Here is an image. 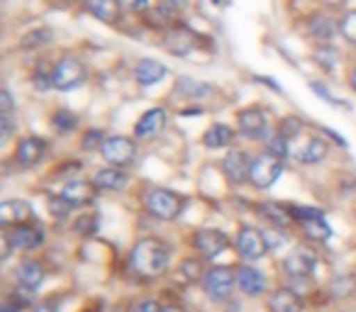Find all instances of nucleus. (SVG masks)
Segmentation results:
<instances>
[{"instance_id": "11", "label": "nucleus", "mask_w": 356, "mask_h": 312, "mask_svg": "<svg viewBox=\"0 0 356 312\" xmlns=\"http://www.w3.org/2000/svg\"><path fill=\"white\" fill-rule=\"evenodd\" d=\"M193 244L198 249V254L203 258H215L229 247V239L222 229H200L198 234L193 237Z\"/></svg>"}, {"instance_id": "21", "label": "nucleus", "mask_w": 356, "mask_h": 312, "mask_svg": "<svg viewBox=\"0 0 356 312\" xmlns=\"http://www.w3.org/2000/svg\"><path fill=\"white\" fill-rule=\"evenodd\" d=\"M268 310L271 312H302V297L291 288H278L268 295Z\"/></svg>"}, {"instance_id": "12", "label": "nucleus", "mask_w": 356, "mask_h": 312, "mask_svg": "<svg viewBox=\"0 0 356 312\" xmlns=\"http://www.w3.org/2000/svg\"><path fill=\"white\" fill-rule=\"evenodd\" d=\"M6 237L13 244V249L30 252V249H37L44 242V229H42V224H20L15 229H8Z\"/></svg>"}, {"instance_id": "42", "label": "nucleus", "mask_w": 356, "mask_h": 312, "mask_svg": "<svg viewBox=\"0 0 356 312\" xmlns=\"http://www.w3.org/2000/svg\"><path fill=\"white\" fill-rule=\"evenodd\" d=\"M13 129H15V124H13V113L3 115V137H0V142H8L10 134H13Z\"/></svg>"}, {"instance_id": "14", "label": "nucleus", "mask_w": 356, "mask_h": 312, "mask_svg": "<svg viewBox=\"0 0 356 312\" xmlns=\"http://www.w3.org/2000/svg\"><path fill=\"white\" fill-rule=\"evenodd\" d=\"M237 127H239V134L247 139H264L266 137V115L257 108H249V110H242L239 113V120H237Z\"/></svg>"}, {"instance_id": "1", "label": "nucleus", "mask_w": 356, "mask_h": 312, "mask_svg": "<svg viewBox=\"0 0 356 312\" xmlns=\"http://www.w3.org/2000/svg\"><path fill=\"white\" fill-rule=\"evenodd\" d=\"M168 247L156 237H144L129 252V268H132L134 276L139 278H159L161 273H166L168 268Z\"/></svg>"}, {"instance_id": "29", "label": "nucleus", "mask_w": 356, "mask_h": 312, "mask_svg": "<svg viewBox=\"0 0 356 312\" xmlns=\"http://www.w3.org/2000/svg\"><path fill=\"white\" fill-rule=\"evenodd\" d=\"M330 293L334 297H339V300L356 295V276H354V273H344V276H337L334 281L330 283Z\"/></svg>"}, {"instance_id": "22", "label": "nucleus", "mask_w": 356, "mask_h": 312, "mask_svg": "<svg viewBox=\"0 0 356 312\" xmlns=\"http://www.w3.org/2000/svg\"><path fill=\"white\" fill-rule=\"evenodd\" d=\"M166 74H168V69L156 59H142L137 66H134V79H137V83H142V85L161 83V81L166 79Z\"/></svg>"}, {"instance_id": "25", "label": "nucleus", "mask_w": 356, "mask_h": 312, "mask_svg": "<svg viewBox=\"0 0 356 312\" xmlns=\"http://www.w3.org/2000/svg\"><path fill=\"white\" fill-rule=\"evenodd\" d=\"M86 8L93 17H98L100 22H115L120 15V3L118 0H86Z\"/></svg>"}, {"instance_id": "5", "label": "nucleus", "mask_w": 356, "mask_h": 312, "mask_svg": "<svg viewBox=\"0 0 356 312\" xmlns=\"http://www.w3.org/2000/svg\"><path fill=\"white\" fill-rule=\"evenodd\" d=\"M86 76H88V71H86L83 61L74 59V56H66V59H61L51 69V85L59 90H74L79 85H83Z\"/></svg>"}, {"instance_id": "32", "label": "nucleus", "mask_w": 356, "mask_h": 312, "mask_svg": "<svg viewBox=\"0 0 356 312\" xmlns=\"http://www.w3.org/2000/svg\"><path fill=\"white\" fill-rule=\"evenodd\" d=\"M51 124H54L61 134H69L79 127V117H76L71 110H56L54 117H51Z\"/></svg>"}, {"instance_id": "13", "label": "nucleus", "mask_w": 356, "mask_h": 312, "mask_svg": "<svg viewBox=\"0 0 356 312\" xmlns=\"http://www.w3.org/2000/svg\"><path fill=\"white\" fill-rule=\"evenodd\" d=\"M47 154V142L40 137H27L17 144V151H15V161L20 164V169H32L37 166L42 159H44Z\"/></svg>"}, {"instance_id": "3", "label": "nucleus", "mask_w": 356, "mask_h": 312, "mask_svg": "<svg viewBox=\"0 0 356 312\" xmlns=\"http://www.w3.org/2000/svg\"><path fill=\"white\" fill-rule=\"evenodd\" d=\"M330 151V144L320 139L317 134H298V137L288 139V156H293L300 164H317L322 161Z\"/></svg>"}, {"instance_id": "45", "label": "nucleus", "mask_w": 356, "mask_h": 312, "mask_svg": "<svg viewBox=\"0 0 356 312\" xmlns=\"http://www.w3.org/2000/svg\"><path fill=\"white\" fill-rule=\"evenodd\" d=\"M35 312H56L54 302H40V305L35 307Z\"/></svg>"}, {"instance_id": "15", "label": "nucleus", "mask_w": 356, "mask_h": 312, "mask_svg": "<svg viewBox=\"0 0 356 312\" xmlns=\"http://www.w3.org/2000/svg\"><path fill=\"white\" fill-rule=\"evenodd\" d=\"M35 213H32L30 203L25 200H6L0 205V222L6 227H20V224H30Z\"/></svg>"}, {"instance_id": "43", "label": "nucleus", "mask_w": 356, "mask_h": 312, "mask_svg": "<svg viewBox=\"0 0 356 312\" xmlns=\"http://www.w3.org/2000/svg\"><path fill=\"white\" fill-rule=\"evenodd\" d=\"M317 59H320V61H325V66H332V64H334V59H337V56H334V49H325V47H322V49L320 51H317Z\"/></svg>"}, {"instance_id": "28", "label": "nucleus", "mask_w": 356, "mask_h": 312, "mask_svg": "<svg viewBox=\"0 0 356 312\" xmlns=\"http://www.w3.org/2000/svg\"><path fill=\"white\" fill-rule=\"evenodd\" d=\"M310 35L322 42H330L337 35V22L327 15H317L310 20Z\"/></svg>"}, {"instance_id": "46", "label": "nucleus", "mask_w": 356, "mask_h": 312, "mask_svg": "<svg viewBox=\"0 0 356 312\" xmlns=\"http://www.w3.org/2000/svg\"><path fill=\"white\" fill-rule=\"evenodd\" d=\"M0 312H20V307H17V305H13V302L8 300L6 305H3V310H0Z\"/></svg>"}, {"instance_id": "31", "label": "nucleus", "mask_w": 356, "mask_h": 312, "mask_svg": "<svg viewBox=\"0 0 356 312\" xmlns=\"http://www.w3.org/2000/svg\"><path fill=\"white\" fill-rule=\"evenodd\" d=\"M173 20H176V10H171V8H166V6L154 8L147 15V22L152 27H168V25H173Z\"/></svg>"}, {"instance_id": "20", "label": "nucleus", "mask_w": 356, "mask_h": 312, "mask_svg": "<svg viewBox=\"0 0 356 312\" xmlns=\"http://www.w3.org/2000/svg\"><path fill=\"white\" fill-rule=\"evenodd\" d=\"M237 286L242 288L244 295L249 297H259L266 290V278L259 268L254 266H239L237 268Z\"/></svg>"}, {"instance_id": "34", "label": "nucleus", "mask_w": 356, "mask_h": 312, "mask_svg": "<svg viewBox=\"0 0 356 312\" xmlns=\"http://www.w3.org/2000/svg\"><path fill=\"white\" fill-rule=\"evenodd\" d=\"M266 154H271V156H276V159H283V156H288V139L283 137L281 132H276L273 137H268Z\"/></svg>"}, {"instance_id": "23", "label": "nucleus", "mask_w": 356, "mask_h": 312, "mask_svg": "<svg viewBox=\"0 0 356 312\" xmlns=\"http://www.w3.org/2000/svg\"><path fill=\"white\" fill-rule=\"evenodd\" d=\"M17 283L35 293L44 283V266L40 261H32V258L30 261H22L20 268H17Z\"/></svg>"}, {"instance_id": "40", "label": "nucleus", "mask_w": 356, "mask_h": 312, "mask_svg": "<svg viewBox=\"0 0 356 312\" xmlns=\"http://www.w3.org/2000/svg\"><path fill=\"white\" fill-rule=\"evenodd\" d=\"M134 312H163V307L156 300H142L134 307Z\"/></svg>"}, {"instance_id": "8", "label": "nucleus", "mask_w": 356, "mask_h": 312, "mask_svg": "<svg viewBox=\"0 0 356 312\" xmlns=\"http://www.w3.org/2000/svg\"><path fill=\"white\" fill-rule=\"evenodd\" d=\"M100 154L108 164H113L115 169H122V166H129L137 156V144L129 137H108L100 147Z\"/></svg>"}, {"instance_id": "27", "label": "nucleus", "mask_w": 356, "mask_h": 312, "mask_svg": "<svg viewBox=\"0 0 356 312\" xmlns=\"http://www.w3.org/2000/svg\"><path fill=\"white\" fill-rule=\"evenodd\" d=\"M259 213H261V217H266L276 229H286L293 220L288 210H283L281 205H273V203H261L259 205Z\"/></svg>"}, {"instance_id": "17", "label": "nucleus", "mask_w": 356, "mask_h": 312, "mask_svg": "<svg viewBox=\"0 0 356 312\" xmlns=\"http://www.w3.org/2000/svg\"><path fill=\"white\" fill-rule=\"evenodd\" d=\"M95 183H88V181H69L61 190V198L71 205V208H83V205H90L95 200Z\"/></svg>"}, {"instance_id": "38", "label": "nucleus", "mask_w": 356, "mask_h": 312, "mask_svg": "<svg viewBox=\"0 0 356 312\" xmlns=\"http://www.w3.org/2000/svg\"><path fill=\"white\" fill-rule=\"evenodd\" d=\"M49 208H51V215H54V217H66V215H69V210H71V205L59 195V198L49 200Z\"/></svg>"}, {"instance_id": "24", "label": "nucleus", "mask_w": 356, "mask_h": 312, "mask_svg": "<svg viewBox=\"0 0 356 312\" xmlns=\"http://www.w3.org/2000/svg\"><path fill=\"white\" fill-rule=\"evenodd\" d=\"M93 183L98 186L100 190H113V193H118V190H124V186H127V174L120 169H103L95 174Z\"/></svg>"}, {"instance_id": "47", "label": "nucleus", "mask_w": 356, "mask_h": 312, "mask_svg": "<svg viewBox=\"0 0 356 312\" xmlns=\"http://www.w3.org/2000/svg\"><path fill=\"white\" fill-rule=\"evenodd\" d=\"M327 6H332V8H339V6H344L346 0H325Z\"/></svg>"}, {"instance_id": "49", "label": "nucleus", "mask_w": 356, "mask_h": 312, "mask_svg": "<svg viewBox=\"0 0 356 312\" xmlns=\"http://www.w3.org/2000/svg\"><path fill=\"white\" fill-rule=\"evenodd\" d=\"M349 83H351V88H354V90H356V69H354V71H351V76H349Z\"/></svg>"}, {"instance_id": "37", "label": "nucleus", "mask_w": 356, "mask_h": 312, "mask_svg": "<svg viewBox=\"0 0 356 312\" xmlns=\"http://www.w3.org/2000/svg\"><path fill=\"white\" fill-rule=\"evenodd\" d=\"M341 35L346 37V40L351 42V44H356V13H351V15L344 17V22H341Z\"/></svg>"}, {"instance_id": "33", "label": "nucleus", "mask_w": 356, "mask_h": 312, "mask_svg": "<svg viewBox=\"0 0 356 312\" xmlns=\"http://www.w3.org/2000/svg\"><path fill=\"white\" fill-rule=\"evenodd\" d=\"M98 227H100V220H98V215H93V213H83L74 222V232L76 234H83V237H88V234H95V232H98Z\"/></svg>"}, {"instance_id": "30", "label": "nucleus", "mask_w": 356, "mask_h": 312, "mask_svg": "<svg viewBox=\"0 0 356 312\" xmlns=\"http://www.w3.org/2000/svg\"><path fill=\"white\" fill-rule=\"evenodd\" d=\"M176 90L181 95H186V98H208L210 93H213V88H210L208 83H198V81H191V79H181L176 83Z\"/></svg>"}, {"instance_id": "10", "label": "nucleus", "mask_w": 356, "mask_h": 312, "mask_svg": "<svg viewBox=\"0 0 356 312\" xmlns=\"http://www.w3.org/2000/svg\"><path fill=\"white\" fill-rule=\"evenodd\" d=\"M315 266H317V256L312 254V249H307V247H296L286 256V261H283L286 273L293 278H298V281L310 278L312 271H315Z\"/></svg>"}, {"instance_id": "19", "label": "nucleus", "mask_w": 356, "mask_h": 312, "mask_svg": "<svg viewBox=\"0 0 356 312\" xmlns=\"http://www.w3.org/2000/svg\"><path fill=\"white\" fill-rule=\"evenodd\" d=\"M163 127H166V110L152 108L139 117L137 124H134V137L149 139V137H154V134L163 132Z\"/></svg>"}, {"instance_id": "36", "label": "nucleus", "mask_w": 356, "mask_h": 312, "mask_svg": "<svg viewBox=\"0 0 356 312\" xmlns=\"http://www.w3.org/2000/svg\"><path fill=\"white\" fill-rule=\"evenodd\" d=\"M103 137H105L103 129H90V132L83 137V149H86V151H93V149L103 147V142H105Z\"/></svg>"}, {"instance_id": "9", "label": "nucleus", "mask_w": 356, "mask_h": 312, "mask_svg": "<svg viewBox=\"0 0 356 312\" xmlns=\"http://www.w3.org/2000/svg\"><path fill=\"white\" fill-rule=\"evenodd\" d=\"M237 252H239V256L247 258V261H259V258L266 256V252H268L266 234L254 227H244L237 237Z\"/></svg>"}, {"instance_id": "16", "label": "nucleus", "mask_w": 356, "mask_h": 312, "mask_svg": "<svg viewBox=\"0 0 356 312\" xmlns=\"http://www.w3.org/2000/svg\"><path fill=\"white\" fill-rule=\"evenodd\" d=\"M249 169H252V159L244 151H239V149L229 151L222 161V171L229 183H244V181H249Z\"/></svg>"}, {"instance_id": "6", "label": "nucleus", "mask_w": 356, "mask_h": 312, "mask_svg": "<svg viewBox=\"0 0 356 312\" xmlns=\"http://www.w3.org/2000/svg\"><path fill=\"white\" fill-rule=\"evenodd\" d=\"M237 283V273L229 266H215L203 276V290L210 300H227Z\"/></svg>"}, {"instance_id": "7", "label": "nucleus", "mask_w": 356, "mask_h": 312, "mask_svg": "<svg viewBox=\"0 0 356 312\" xmlns=\"http://www.w3.org/2000/svg\"><path fill=\"white\" fill-rule=\"evenodd\" d=\"M283 174V164L281 159L271 156V154H261L257 159H252V169H249V181H252L257 188L266 190L281 179Z\"/></svg>"}, {"instance_id": "48", "label": "nucleus", "mask_w": 356, "mask_h": 312, "mask_svg": "<svg viewBox=\"0 0 356 312\" xmlns=\"http://www.w3.org/2000/svg\"><path fill=\"white\" fill-rule=\"evenodd\" d=\"M163 312H186L184 307H176V305H168V307H163Z\"/></svg>"}, {"instance_id": "41", "label": "nucleus", "mask_w": 356, "mask_h": 312, "mask_svg": "<svg viewBox=\"0 0 356 312\" xmlns=\"http://www.w3.org/2000/svg\"><path fill=\"white\" fill-rule=\"evenodd\" d=\"M0 103H3V108H0V115H10L13 113V95H10V90H0Z\"/></svg>"}, {"instance_id": "39", "label": "nucleus", "mask_w": 356, "mask_h": 312, "mask_svg": "<svg viewBox=\"0 0 356 312\" xmlns=\"http://www.w3.org/2000/svg\"><path fill=\"white\" fill-rule=\"evenodd\" d=\"M118 3L124 13H144L149 6V0H118Z\"/></svg>"}, {"instance_id": "18", "label": "nucleus", "mask_w": 356, "mask_h": 312, "mask_svg": "<svg viewBox=\"0 0 356 312\" xmlns=\"http://www.w3.org/2000/svg\"><path fill=\"white\" fill-rule=\"evenodd\" d=\"M200 37L193 35L191 30H186V27H178V30H171L166 35V40H163V44H166V49L171 51V54L176 56H188L193 54V49L198 47Z\"/></svg>"}, {"instance_id": "2", "label": "nucleus", "mask_w": 356, "mask_h": 312, "mask_svg": "<svg viewBox=\"0 0 356 312\" xmlns=\"http://www.w3.org/2000/svg\"><path fill=\"white\" fill-rule=\"evenodd\" d=\"M144 208L149 210V215L163 220V222H171L181 215L184 210V198L166 188H152L144 193Z\"/></svg>"}, {"instance_id": "4", "label": "nucleus", "mask_w": 356, "mask_h": 312, "mask_svg": "<svg viewBox=\"0 0 356 312\" xmlns=\"http://www.w3.org/2000/svg\"><path fill=\"white\" fill-rule=\"evenodd\" d=\"M288 213H291L293 220H298V222H300L305 237L312 239V242H325V239L332 237L330 224H327V220L322 217L320 210L300 208V205H291V208H288Z\"/></svg>"}, {"instance_id": "26", "label": "nucleus", "mask_w": 356, "mask_h": 312, "mask_svg": "<svg viewBox=\"0 0 356 312\" xmlns=\"http://www.w3.org/2000/svg\"><path fill=\"white\" fill-rule=\"evenodd\" d=\"M232 139H234V132H232V127H227V124H213V127L203 134V144L210 149L227 147Z\"/></svg>"}, {"instance_id": "35", "label": "nucleus", "mask_w": 356, "mask_h": 312, "mask_svg": "<svg viewBox=\"0 0 356 312\" xmlns=\"http://www.w3.org/2000/svg\"><path fill=\"white\" fill-rule=\"evenodd\" d=\"M178 273H181V278H184L186 283L198 281V278H200V263H198V261H193V258H188V261L181 263Z\"/></svg>"}, {"instance_id": "44", "label": "nucleus", "mask_w": 356, "mask_h": 312, "mask_svg": "<svg viewBox=\"0 0 356 312\" xmlns=\"http://www.w3.org/2000/svg\"><path fill=\"white\" fill-rule=\"evenodd\" d=\"M161 6L171 8V10H181L186 6V0H161Z\"/></svg>"}]
</instances>
